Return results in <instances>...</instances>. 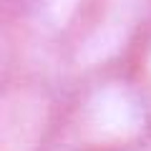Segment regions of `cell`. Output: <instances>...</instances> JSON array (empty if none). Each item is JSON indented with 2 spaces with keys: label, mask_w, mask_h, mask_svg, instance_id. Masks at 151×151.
<instances>
[{
  "label": "cell",
  "mask_w": 151,
  "mask_h": 151,
  "mask_svg": "<svg viewBox=\"0 0 151 151\" xmlns=\"http://www.w3.org/2000/svg\"><path fill=\"white\" fill-rule=\"evenodd\" d=\"M129 68L134 70V76L141 81V86H144L146 93L151 96V28H149V33L144 35L141 45L136 48V53H134V58H131Z\"/></svg>",
  "instance_id": "3"
},
{
  "label": "cell",
  "mask_w": 151,
  "mask_h": 151,
  "mask_svg": "<svg viewBox=\"0 0 151 151\" xmlns=\"http://www.w3.org/2000/svg\"><path fill=\"white\" fill-rule=\"evenodd\" d=\"M65 78L20 68L3 73L0 151H50L65 96Z\"/></svg>",
  "instance_id": "2"
},
{
  "label": "cell",
  "mask_w": 151,
  "mask_h": 151,
  "mask_svg": "<svg viewBox=\"0 0 151 151\" xmlns=\"http://www.w3.org/2000/svg\"><path fill=\"white\" fill-rule=\"evenodd\" d=\"M151 141V96L129 65L65 83L50 151H134Z\"/></svg>",
  "instance_id": "1"
}]
</instances>
